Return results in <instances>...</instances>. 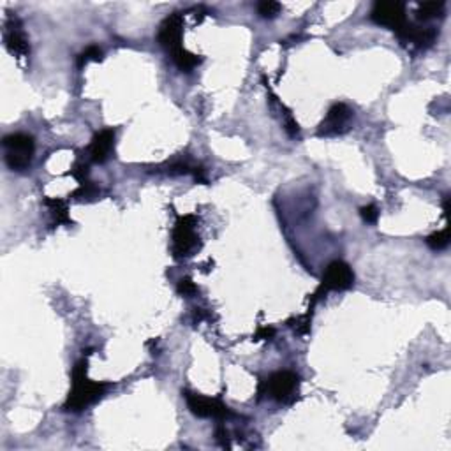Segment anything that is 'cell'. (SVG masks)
Wrapping results in <instances>:
<instances>
[{
    "instance_id": "17",
    "label": "cell",
    "mask_w": 451,
    "mask_h": 451,
    "mask_svg": "<svg viewBox=\"0 0 451 451\" xmlns=\"http://www.w3.org/2000/svg\"><path fill=\"white\" fill-rule=\"evenodd\" d=\"M102 60V50L99 46H89L78 55V67L83 69L89 62H101Z\"/></svg>"
},
{
    "instance_id": "16",
    "label": "cell",
    "mask_w": 451,
    "mask_h": 451,
    "mask_svg": "<svg viewBox=\"0 0 451 451\" xmlns=\"http://www.w3.org/2000/svg\"><path fill=\"white\" fill-rule=\"evenodd\" d=\"M427 246L430 247L432 250H443L450 246V226H446L444 230L437 231V233H432L430 237L427 238Z\"/></svg>"
},
{
    "instance_id": "4",
    "label": "cell",
    "mask_w": 451,
    "mask_h": 451,
    "mask_svg": "<svg viewBox=\"0 0 451 451\" xmlns=\"http://www.w3.org/2000/svg\"><path fill=\"white\" fill-rule=\"evenodd\" d=\"M296 389H298V376L291 370H280V372L272 374L259 386V393L268 395L270 398L282 402V404L295 398Z\"/></svg>"
},
{
    "instance_id": "19",
    "label": "cell",
    "mask_w": 451,
    "mask_h": 451,
    "mask_svg": "<svg viewBox=\"0 0 451 451\" xmlns=\"http://www.w3.org/2000/svg\"><path fill=\"white\" fill-rule=\"evenodd\" d=\"M99 194V189L93 185L92 182H85L80 183V187L76 191L71 194V198H78V199H92Z\"/></svg>"
},
{
    "instance_id": "23",
    "label": "cell",
    "mask_w": 451,
    "mask_h": 451,
    "mask_svg": "<svg viewBox=\"0 0 451 451\" xmlns=\"http://www.w3.org/2000/svg\"><path fill=\"white\" fill-rule=\"evenodd\" d=\"M273 335H275V330H273V328L263 326V328H259V330H257V333L254 335V338H256V340H270Z\"/></svg>"
},
{
    "instance_id": "8",
    "label": "cell",
    "mask_w": 451,
    "mask_h": 451,
    "mask_svg": "<svg viewBox=\"0 0 451 451\" xmlns=\"http://www.w3.org/2000/svg\"><path fill=\"white\" fill-rule=\"evenodd\" d=\"M187 407L191 409L194 416L199 418H214V420H228L233 416V412L226 404H222L217 398L203 397L199 393L185 392Z\"/></svg>"
},
{
    "instance_id": "5",
    "label": "cell",
    "mask_w": 451,
    "mask_h": 451,
    "mask_svg": "<svg viewBox=\"0 0 451 451\" xmlns=\"http://www.w3.org/2000/svg\"><path fill=\"white\" fill-rule=\"evenodd\" d=\"M354 284V272L346 261H333L330 263L324 272L321 286L317 291L314 293V300L321 298V295H326L328 291H346V289L353 288Z\"/></svg>"
},
{
    "instance_id": "11",
    "label": "cell",
    "mask_w": 451,
    "mask_h": 451,
    "mask_svg": "<svg viewBox=\"0 0 451 451\" xmlns=\"http://www.w3.org/2000/svg\"><path fill=\"white\" fill-rule=\"evenodd\" d=\"M4 43L6 48H8L12 55H16V57H27L28 51H30L27 37H25L24 30H21L20 20H18L16 16H11V18L6 21Z\"/></svg>"
},
{
    "instance_id": "9",
    "label": "cell",
    "mask_w": 451,
    "mask_h": 451,
    "mask_svg": "<svg viewBox=\"0 0 451 451\" xmlns=\"http://www.w3.org/2000/svg\"><path fill=\"white\" fill-rule=\"evenodd\" d=\"M397 37L404 46H411L414 50H427L436 43L437 30L434 27H423V25H414L407 21L397 32Z\"/></svg>"
},
{
    "instance_id": "18",
    "label": "cell",
    "mask_w": 451,
    "mask_h": 451,
    "mask_svg": "<svg viewBox=\"0 0 451 451\" xmlns=\"http://www.w3.org/2000/svg\"><path fill=\"white\" fill-rule=\"evenodd\" d=\"M280 9H282V6L279 2H273V0H263L257 4V12L261 18H275Z\"/></svg>"
},
{
    "instance_id": "7",
    "label": "cell",
    "mask_w": 451,
    "mask_h": 451,
    "mask_svg": "<svg viewBox=\"0 0 451 451\" xmlns=\"http://www.w3.org/2000/svg\"><path fill=\"white\" fill-rule=\"evenodd\" d=\"M370 20L397 34L407 24L405 6L402 2H376L370 11Z\"/></svg>"
},
{
    "instance_id": "20",
    "label": "cell",
    "mask_w": 451,
    "mask_h": 451,
    "mask_svg": "<svg viewBox=\"0 0 451 451\" xmlns=\"http://www.w3.org/2000/svg\"><path fill=\"white\" fill-rule=\"evenodd\" d=\"M360 215H362V219L367 222V224H376L379 217L378 206L374 205V203L362 206V208H360Z\"/></svg>"
},
{
    "instance_id": "6",
    "label": "cell",
    "mask_w": 451,
    "mask_h": 451,
    "mask_svg": "<svg viewBox=\"0 0 451 451\" xmlns=\"http://www.w3.org/2000/svg\"><path fill=\"white\" fill-rule=\"evenodd\" d=\"M351 122H353V111L349 106L344 102H335L330 109L324 120L319 124L317 136L319 138H333L342 136L351 129Z\"/></svg>"
},
{
    "instance_id": "10",
    "label": "cell",
    "mask_w": 451,
    "mask_h": 451,
    "mask_svg": "<svg viewBox=\"0 0 451 451\" xmlns=\"http://www.w3.org/2000/svg\"><path fill=\"white\" fill-rule=\"evenodd\" d=\"M182 32H183V16L180 12H173L160 24L157 41L164 50L175 53L182 46Z\"/></svg>"
},
{
    "instance_id": "14",
    "label": "cell",
    "mask_w": 451,
    "mask_h": 451,
    "mask_svg": "<svg viewBox=\"0 0 451 451\" xmlns=\"http://www.w3.org/2000/svg\"><path fill=\"white\" fill-rule=\"evenodd\" d=\"M172 59L173 62H175V66L178 67L180 71H185V73H191L192 69H196L203 60L199 55L191 53V51L185 50V48H180L175 53H172Z\"/></svg>"
},
{
    "instance_id": "2",
    "label": "cell",
    "mask_w": 451,
    "mask_h": 451,
    "mask_svg": "<svg viewBox=\"0 0 451 451\" xmlns=\"http://www.w3.org/2000/svg\"><path fill=\"white\" fill-rule=\"evenodd\" d=\"M6 164L11 172L21 173L28 169L35 152L34 138L25 133H15L4 138Z\"/></svg>"
},
{
    "instance_id": "12",
    "label": "cell",
    "mask_w": 451,
    "mask_h": 451,
    "mask_svg": "<svg viewBox=\"0 0 451 451\" xmlns=\"http://www.w3.org/2000/svg\"><path fill=\"white\" fill-rule=\"evenodd\" d=\"M113 148H115V131L113 129H102L92 138L89 147V154L92 163L102 164L109 159Z\"/></svg>"
},
{
    "instance_id": "24",
    "label": "cell",
    "mask_w": 451,
    "mask_h": 451,
    "mask_svg": "<svg viewBox=\"0 0 451 451\" xmlns=\"http://www.w3.org/2000/svg\"><path fill=\"white\" fill-rule=\"evenodd\" d=\"M443 208H444V215L448 217V214H450V196H446V198H444Z\"/></svg>"
},
{
    "instance_id": "22",
    "label": "cell",
    "mask_w": 451,
    "mask_h": 451,
    "mask_svg": "<svg viewBox=\"0 0 451 451\" xmlns=\"http://www.w3.org/2000/svg\"><path fill=\"white\" fill-rule=\"evenodd\" d=\"M69 173L74 176V178L78 180L80 183L89 182V180H86V175H89V166H86V164L76 163L73 167H71Z\"/></svg>"
},
{
    "instance_id": "13",
    "label": "cell",
    "mask_w": 451,
    "mask_h": 451,
    "mask_svg": "<svg viewBox=\"0 0 451 451\" xmlns=\"http://www.w3.org/2000/svg\"><path fill=\"white\" fill-rule=\"evenodd\" d=\"M44 205H46L48 210H50L53 224H73V221H71L69 217V208H67V203L64 201V199L46 198L44 199Z\"/></svg>"
},
{
    "instance_id": "3",
    "label": "cell",
    "mask_w": 451,
    "mask_h": 451,
    "mask_svg": "<svg viewBox=\"0 0 451 451\" xmlns=\"http://www.w3.org/2000/svg\"><path fill=\"white\" fill-rule=\"evenodd\" d=\"M201 241L196 233V217L194 215H180L173 228V257L185 259L199 250Z\"/></svg>"
},
{
    "instance_id": "21",
    "label": "cell",
    "mask_w": 451,
    "mask_h": 451,
    "mask_svg": "<svg viewBox=\"0 0 451 451\" xmlns=\"http://www.w3.org/2000/svg\"><path fill=\"white\" fill-rule=\"evenodd\" d=\"M176 291H178V295H182V296H192L198 293V286H196L191 279H187L185 277V279L178 280Z\"/></svg>"
},
{
    "instance_id": "1",
    "label": "cell",
    "mask_w": 451,
    "mask_h": 451,
    "mask_svg": "<svg viewBox=\"0 0 451 451\" xmlns=\"http://www.w3.org/2000/svg\"><path fill=\"white\" fill-rule=\"evenodd\" d=\"M89 370V362L86 358L80 360L73 369V388H71L67 401L64 404V409L69 412H82L86 407L102 398L111 385L109 383H98L89 379L86 376Z\"/></svg>"
},
{
    "instance_id": "15",
    "label": "cell",
    "mask_w": 451,
    "mask_h": 451,
    "mask_svg": "<svg viewBox=\"0 0 451 451\" xmlns=\"http://www.w3.org/2000/svg\"><path fill=\"white\" fill-rule=\"evenodd\" d=\"M444 8H446V4L444 2H425V4H420L416 9V16L418 20H423V21H428V20H434V18H441V16H444Z\"/></svg>"
}]
</instances>
